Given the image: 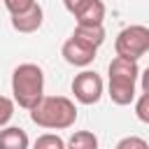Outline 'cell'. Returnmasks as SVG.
Masks as SVG:
<instances>
[{
    "label": "cell",
    "instance_id": "obj_2",
    "mask_svg": "<svg viewBox=\"0 0 149 149\" xmlns=\"http://www.w3.org/2000/svg\"><path fill=\"white\" fill-rule=\"evenodd\" d=\"M12 93L14 102L23 109H33L44 98V72L35 63H21L12 72Z\"/></svg>",
    "mask_w": 149,
    "mask_h": 149
},
{
    "label": "cell",
    "instance_id": "obj_12",
    "mask_svg": "<svg viewBox=\"0 0 149 149\" xmlns=\"http://www.w3.org/2000/svg\"><path fill=\"white\" fill-rule=\"evenodd\" d=\"M65 149H98V135L91 130H74L68 137Z\"/></svg>",
    "mask_w": 149,
    "mask_h": 149
},
{
    "label": "cell",
    "instance_id": "obj_19",
    "mask_svg": "<svg viewBox=\"0 0 149 149\" xmlns=\"http://www.w3.org/2000/svg\"><path fill=\"white\" fill-rule=\"evenodd\" d=\"M140 86H142V91H144V93H149V68L140 74Z\"/></svg>",
    "mask_w": 149,
    "mask_h": 149
},
{
    "label": "cell",
    "instance_id": "obj_7",
    "mask_svg": "<svg viewBox=\"0 0 149 149\" xmlns=\"http://www.w3.org/2000/svg\"><path fill=\"white\" fill-rule=\"evenodd\" d=\"M105 2L102 0H86L72 16L77 21V26H102L105 21Z\"/></svg>",
    "mask_w": 149,
    "mask_h": 149
},
{
    "label": "cell",
    "instance_id": "obj_16",
    "mask_svg": "<svg viewBox=\"0 0 149 149\" xmlns=\"http://www.w3.org/2000/svg\"><path fill=\"white\" fill-rule=\"evenodd\" d=\"M14 116V100H9L7 95H0V128H5Z\"/></svg>",
    "mask_w": 149,
    "mask_h": 149
},
{
    "label": "cell",
    "instance_id": "obj_9",
    "mask_svg": "<svg viewBox=\"0 0 149 149\" xmlns=\"http://www.w3.org/2000/svg\"><path fill=\"white\" fill-rule=\"evenodd\" d=\"M0 149H30L28 133L19 126H5L0 130Z\"/></svg>",
    "mask_w": 149,
    "mask_h": 149
},
{
    "label": "cell",
    "instance_id": "obj_10",
    "mask_svg": "<svg viewBox=\"0 0 149 149\" xmlns=\"http://www.w3.org/2000/svg\"><path fill=\"white\" fill-rule=\"evenodd\" d=\"M107 95L112 98L114 105H130V102L135 100V81L109 79V84H107Z\"/></svg>",
    "mask_w": 149,
    "mask_h": 149
},
{
    "label": "cell",
    "instance_id": "obj_15",
    "mask_svg": "<svg viewBox=\"0 0 149 149\" xmlns=\"http://www.w3.org/2000/svg\"><path fill=\"white\" fill-rule=\"evenodd\" d=\"M135 116H137L142 123L149 126V93H144V91H142V95L135 100Z\"/></svg>",
    "mask_w": 149,
    "mask_h": 149
},
{
    "label": "cell",
    "instance_id": "obj_1",
    "mask_svg": "<svg viewBox=\"0 0 149 149\" xmlns=\"http://www.w3.org/2000/svg\"><path fill=\"white\" fill-rule=\"evenodd\" d=\"M33 123L47 130H65L77 121V105L65 95H44L30 109Z\"/></svg>",
    "mask_w": 149,
    "mask_h": 149
},
{
    "label": "cell",
    "instance_id": "obj_11",
    "mask_svg": "<svg viewBox=\"0 0 149 149\" xmlns=\"http://www.w3.org/2000/svg\"><path fill=\"white\" fill-rule=\"evenodd\" d=\"M72 37H77V40H81V42L98 49L105 42V28L102 26H74Z\"/></svg>",
    "mask_w": 149,
    "mask_h": 149
},
{
    "label": "cell",
    "instance_id": "obj_5",
    "mask_svg": "<svg viewBox=\"0 0 149 149\" xmlns=\"http://www.w3.org/2000/svg\"><path fill=\"white\" fill-rule=\"evenodd\" d=\"M95 54H98L95 47H91V44H86V42H81V40L72 37V35H70V37L63 42V47H61V56L65 58V63H70V65H74V68H86V65H91V63L95 61Z\"/></svg>",
    "mask_w": 149,
    "mask_h": 149
},
{
    "label": "cell",
    "instance_id": "obj_8",
    "mask_svg": "<svg viewBox=\"0 0 149 149\" xmlns=\"http://www.w3.org/2000/svg\"><path fill=\"white\" fill-rule=\"evenodd\" d=\"M109 79H121V81H135L137 84V77H140V68H137V61L133 58H126V56H114L109 61Z\"/></svg>",
    "mask_w": 149,
    "mask_h": 149
},
{
    "label": "cell",
    "instance_id": "obj_6",
    "mask_svg": "<svg viewBox=\"0 0 149 149\" xmlns=\"http://www.w3.org/2000/svg\"><path fill=\"white\" fill-rule=\"evenodd\" d=\"M42 21H44V12L40 7V2L35 7H30L28 12L23 14H12V28L16 33H37L42 28Z\"/></svg>",
    "mask_w": 149,
    "mask_h": 149
},
{
    "label": "cell",
    "instance_id": "obj_14",
    "mask_svg": "<svg viewBox=\"0 0 149 149\" xmlns=\"http://www.w3.org/2000/svg\"><path fill=\"white\" fill-rule=\"evenodd\" d=\"M116 149H149V142L137 135H126L116 142Z\"/></svg>",
    "mask_w": 149,
    "mask_h": 149
},
{
    "label": "cell",
    "instance_id": "obj_13",
    "mask_svg": "<svg viewBox=\"0 0 149 149\" xmlns=\"http://www.w3.org/2000/svg\"><path fill=\"white\" fill-rule=\"evenodd\" d=\"M33 149H65V142L61 135L56 133H42L35 142H33Z\"/></svg>",
    "mask_w": 149,
    "mask_h": 149
},
{
    "label": "cell",
    "instance_id": "obj_4",
    "mask_svg": "<svg viewBox=\"0 0 149 149\" xmlns=\"http://www.w3.org/2000/svg\"><path fill=\"white\" fill-rule=\"evenodd\" d=\"M72 93H74L77 102H81V105H95L102 98V93H105L102 77L98 72H93V70H81L72 79Z\"/></svg>",
    "mask_w": 149,
    "mask_h": 149
},
{
    "label": "cell",
    "instance_id": "obj_17",
    "mask_svg": "<svg viewBox=\"0 0 149 149\" xmlns=\"http://www.w3.org/2000/svg\"><path fill=\"white\" fill-rule=\"evenodd\" d=\"M2 2H5L9 14H23V12H28L30 7L37 5V0H2Z\"/></svg>",
    "mask_w": 149,
    "mask_h": 149
},
{
    "label": "cell",
    "instance_id": "obj_18",
    "mask_svg": "<svg viewBox=\"0 0 149 149\" xmlns=\"http://www.w3.org/2000/svg\"><path fill=\"white\" fill-rule=\"evenodd\" d=\"M84 2H86V0H63V5H65V9H68L70 14H74V12H77V9H79V7L84 5Z\"/></svg>",
    "mask_w": 149,
    "mask_h": 149
},
{
    "label": "cell",
    "instance_id": "obj_3",
    "mask_svg": "<svg viewBox=\"0 0 149 149\" xmlns=\"http://www.w3.org/2000/svg\"><path fill=\"white\" fill-rule=\"evenodd\" d=\"M114 49H116V56L140 61L149 51V28L140 26V23H133V26L123 28L114 40Z\"/></svg>",
    "mask_w": 149,
    "mask_h": 149
}]
</instances>
